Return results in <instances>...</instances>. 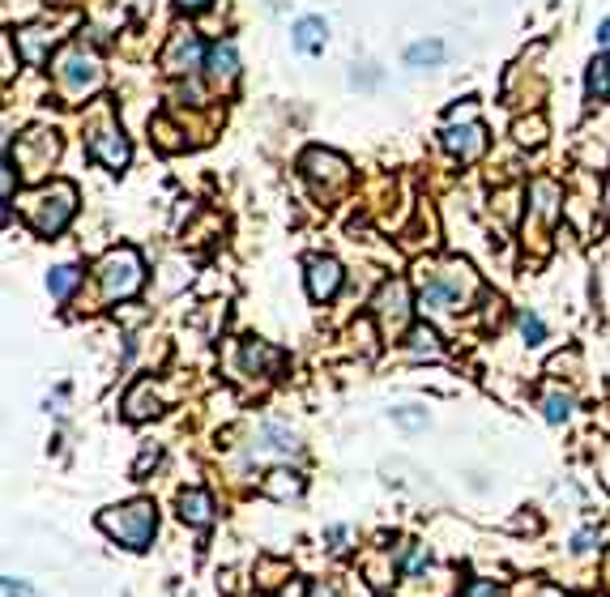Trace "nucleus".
Here are the masks:
<instances>
[{"label":"nucleus","mask_w":610,"mask_h":597,"mask_svg":"<svg viewBox=\"0 0 610 597\" xmlns=\"http://www.w3.org/2000/svg\"><path fill=\"white\" fill-rule=\"evenodd\" d=\"M478 295V278L465 261H436L423 273V295H419V308L431 316H453L465 312Z\"/></svg>","instance_id":"nucleus-1"},{"label":"nucleus","mask_w":610,"mask_h":597,"mask_svg":"<svg viewBox=\"0 0 610 597\" xmlns=\"http://www.w3.org/2000/svg\"><path fill=\"white\" fill-rule=\"evenodd\" d=\"M52 86H56V94L69 107H82L90 94L103 90V64H99V56L86 52L82 43L56 52V60H52Z\"/></svg>","instance_id":"nucleus-2"},{"label":"nucleus","mask_w":610,"mask_h":597,"mask_svg":"<svg viewBox=\"0 0 610 597\" xmlns=\"http://www.w3.org/2000/svg\"><path fill=\"white\" fill-rule=\"evenodd\" d=\"M22 214H26V227L30 231L43 235V239H52V235H60L64 227H69L73 214H77V188L69 180L43 184V188H35L22 201Z\"/></svg>","instance_id":"nucleus-3"},{"label":"nucleus","mask_w":610,"mask_h":597,"mask_svg":"<svg viewBox=\"0 0 610 597\" xmlns=\"http://www.w3.org/2000/svg\"><path fill=\"white\" fill-rule=\"evenodd\" d=\"M86 150H90L94 163H103L107 171H124L128 158H133L124 128L116 120V107H111L107 99L94 103V111L86 116Z\"/></svg>","instance_id":"nucleus-4"},{"label":"nucleus","mask_w":610,"mask_h":597,"mask_svg":"<svg viewBox=\"0 0 610 597\" xmlns=\"http://www.w3.org/2000/svg\"><path fill=\"white\" fill-rule=\"evenodd\" d=\"M103 534H111L116 542H124L128 551H146L154 529H158V512L150 499H133V504H120V508H107L99 516Z\"/></svg>","instance_id":"nucleus-5"},{"label":"nucleus","mask_w":610,"mask_h":597,"mask_svg":"<svg viewBox=\"0 0 610 597\" xmlns=\"http://www.w3.org/2000/svg\"><path fill=\"white\" fill-rule=\"evenodd\" d=\"M94 278H99V290L107 303H120V299H133L141 282H146V265H141V252L137 248H111L99 269H94Z\"/></svg>","instance_id":"nucleus-6"},{"label":"nucleus","mask_w":610,"mask_h":597,"mask_svg":"<svg viewBox=\"0 0 610 597\" xmlns=\"http://www.w3.org/2000/svg\"><path fill=\"white\" fill-rule=\"evenodd\" d=\"M5 154L18 163V171L26 175V180H43V175L52 171V163L60 158V133L56 128H47V124H35V128H26L13 145H5Z\"/></svg>","instance_id":"nucleus-7"},{"label":"nucleus","mask_w":610,"mask_h":597,"mask_svg":"<svg viewBox=\"0 0 610 597\" xmlns=\"http://www.w3.org/2000/svg\"><path fill=\"white\" fill-rule=\"evenodd\" d=\"M525 244L534 239V244H547V235L555 231L559 214H564V188L547 175H538L534 184H529V197H525Z\"/></svg>","instance_id":"nucleus-8"},{"label":"nucleus","mask_w":610,"mask_h":597,"mask_svg":"<svg viewBox=\"0 0 610 597\" xmlns=\"http://www.w3.org/2000/svg\"><path fill=\"white\" fill-rule=\"evenodd\" d=\"M299 171L308 175L316 188H325V197H333V192H342L350 184V163L333 150H308L299 158Z\"/></svg>","instance_id":"nucleus-9"},{"label":"nucleus","mask_w":610,"mask_h":597,"mask_svg":"<svg viewBox=\"0 0 610 597\" xmlns=\"http://www.w3.org/2000/svg\"><path fill=\"white\" fill-rule=\"evenodd\" d=\"M440 145L448 154L457 158V163H478V158L487 154V145H491V137H487V124H478V120H453L440 133Z\"/></svg>","instance_id":"nucleus-10"},{"label":"nucleus","mask_w":610,"mask_h":597,"mask_svg":"<svg viewBox=\"0 0 610 597\" xmlns=\"http://www.w3.org/2000/svg\"><path fill=\"white\" fill-rule=\"evenodd\" d=\"M205 56H210V47L192 35V30H175L171 43H167V52H163V69L171 77L197 73V69H205Z\"/></svg>","instance_id":"nucleus-11"},{"label":"nucleus","mask_w":610,"mask_h":597,"mask_svg":"<svg viewBox=\"0 0 610 597\" xmlns=\"http://www.w3.org/2000/svg\"><path fill=\"white\" fill-rule=\"evenodd\" d=\"M299 453V435L286 427V423H261L248 444V457L252 461H265V457H295Z\"/></svg>","instance_id":"nucleus-12"},{"label":"nucleus","mask_w":610,"mask_h":597,"mask_svg":"<svg viewBox=\"0 0 610 597\" xmlns=\"http://www.w3.org/2000/svg\"><path fill=\"white\" fill-rule=\"evenodd\" d=\"M342 265L333 261V256H312L308 261V295L316 299V303H329L337 290H342Z\"/></svg>","instance_id":"nucleus-13"},{"label":"nucleus","mask_w":610,"mask_h":597,"mask_svg":"<svg viewBox=\"0 0 610 597\" xmlns=\"http://www.w3.org/2000/svg\"><path fill=\"white\" fill-rule=\"evenodd\" d=\"M239 371H244V376H278L282 371V350L248 337V342L239 346Z\"/></svg>","instance_id":"nucleus-14"},{"label":"nucleus","mask_w":610,"mask_h":597,"mask_svg":"<svg viewBox=\"0 0 610 597\" xmlns=\"http://www.w3.org/2000/svg\"><path fill=\"white\" fill-rule=\"evenodd\" d=\"M205 73H210V82L214 86H235V77H239V47L231 39H218L210 43V56H205Z\"/></svg>","instance_id":"nucleus-15"},{"label":"nucleus","mask_w":610,"mask_h":597,"mask_svg":"<svg viewBox=\"0 0 610 597\" xmlns=\"http://www.w3.org/2000/svg\"><path fill=\"white\" fill-rule=\"evenodd\" d=\"M13 39H18V47H22V56L30 60V64H43V60H52V47H56V30H52V22H35V26H22V30H13Z\"/></svg>","instance_id":"nucleus-16"},{"label":"nucleus","mask_w":610,"mask_h":597,"mask_svg":"<svg viewBox=\"0 0 610 597\" xmlns=\"http://www.w3.org/2000/svg\"><path fill=\"white\" fill-rule=\"evenodd\" d=\"M372 308H376V316L384 320V325L401 329V320H406V312H410V286L406 282H384Z\"/></svg>","instance_id":"nucleus-17"},{"label":"nucleus","mask_w":610,"mask_h":597,"mask_svg":"<svg viewBox=\"0 0 610 597\" xmlns=\"http://www.w3.org/2000/svg\"><path fill=\"white\" fill-rule=\"evenodd\" d=\"M291 39H295V52H303V56H320L325 52V43H329V22L325 18H299L295 22V30H291Z\"/></svg>","instance_id":"nucleus-18"},{"label":"nucleus","mask_w":610,"mask_h":597,"mask_svg":"<svg viewBox=\"0 0 610 597\" xmlns=\"http://www.w3.org/2000/svg\"><path fill=\"white\" fill-rule=\"evenodd\" d=\"M158 414V389H154V380H137L133 389H128L124 397V418L128 423H146V418Z\"/></svg>","instance_id":"nucleus-19"},{"label":"nucleus","mask_w":610,"mask_h":597,"mask_svg":"<svg viewBox=\"0 0 610 597\" xmlns=\"http://www.w3.org/2000/svg\"><path fill=\"white\" fill-rule=\"evenodd\" d=\"M180 516L188 525H197V529H205L214 521V499L205 495V491H184L180 495Z\"/></svg>","instance_id":"nucleus-20"},{"label":"nucleus","mask_w":610,"mask_h":597,"mask_svg":"<svg viewBox=\"0 0 610 597\" xmlns=\"http://www.w3.org/2000/svg\"><path fill=\"white\" fill-rule=\"evenodd\" d=\"M406 354H414V359H436L440 354V337L431 325H414L406 333Z\"/></svg>","instance_id":"nucleus-21"},{"label":"nucleus","mask_w":610,"mask_h":597,"mask_svg":"<svg viewBox=\"0 0 610 597\" xmlns=\"http://www.w3.org/2000/svg\"><path fill=\"white\" fill-rule=\"evenodd\" d=\"M585 94L593 103L610 94V56H593L589 60V73H585Z\"/></svg>","instance_id":"nucleus-22"},{"label":"nucleus","mask_w":610,"mask_h":597,"mask_svg":"<svg viewBox=\"0 0 610 597\" xmlns=\"http://www.w3.org/2000/svg\"><path fill=\"white\" fill-rule=\"evenodd\" d=\"M440 60H444V43L440 39H423V43L406 47V64H410V69H436Z\"/></svg>","instance_id":"nucleus-23"},{"label":"nucleus","mask_w":610,"mask_h":597,"mask_svg":"<svg viewBox=\"0 0 610 597\" xmlns=\"http://www.w3.org/2000/svg\"><path fill=\"white\" fill-rule=\"evenodd\" d=\"M77 286H82V269L77 265H60V269L47 273V290H52V299H69Z\"/></svg>","instance_id":"nucleus-24"},{"label":"nucleus","mask_w":610,"mask_h":597,"mask_svg":"<svg viewBox=\"0 0 610 597\" xmlns=\"http://www.w3.org/2000/svg\"><path fill=\"white\" fill-rule=\"evenodd\" d=\"M303 491V478L299 474H286V470H274L265 478V495L269 499H295Z\"/></svg>","instance_id":"nucleus-25"},{"label":"nucleus","mask_w":610,"mask_h":597,"mask_svg":"<svg viewBox=\"0 0 610 597\" xmlns=\"http://www.w3.org/2000/svg\"><path fill=\"white\" fill-rule=\"evenodd\" d=\"M512 137H517V145H529V150H534V145L547 141V120H542V116L517 120V124H512Z\"/></svg>","instance_id":"nucleus-26"},{"label":"nucleus","mask_w":610,"mask_h":597,"mask_svg":"<svg viewBox=\"0 0 610 597\" xmlns=\"http://www.w3.org/2000/svg\"><path fill=\"white\" fill-rule=\"evenodd\" d=\"M542 414H547V423H568L572 418V397L568 393H547L542 397Z\"/></svg>","instance_id":"nucleus-27"},{"label":"nucleus","mask_w":610,"mask_h":597,"mask_svg":"<svg viewBox=\"0 0 610 597\" xmlns=\"http://www.w3.org/2000/svg\"><path fill=\"white\" fill-rule=\"evenodd\" d=\"M521 337H525L529 346H542V342H547V325H542L534 312H521Z\"/></svg>","instance_id":"nucleus-28"},{"label":"nucleus","mask_w":610,"mask_h":597,"mask_svg":"<svg viewBox=\"0 0 610 597\" xmlns=\"http://www.w3.org/2000/svg\"><path fill=\"white\" fill-rule=\"evenodd\" d=\"M393 418H397V423L406 427V431H423V427H427V414H419L414 406H401V410H393Z\"/></svg>","instance_id":"nucleus-29"},{"label":"nucleus","mask_w":610,"mask_h":597,"mask_svg":"<svg viewBox=\"0 0 610 597\" xmlns=\"http://www.w3.org/2000/svg\"><path fill=\"white\" fill-rule=\"evenodd\" d=\"M325 538H329V551H337V555H342V551H346V538H350V529H346V525H333Z\"/></svg>","instance_id":"nucleus-30"},{"label":"nucleus","mask_w":610,"mask_h":597,"mask_svg":"<svg viewBox=\"0 0 610 597\" xmlns=\"http://www.w3.org/2000/svg\"><path fill=\"white\" fill-rule=\"evenodd\" d=\"M5 597H35V589H30L26 580H18V576H5Z\"/></svg>","instance_id":"nucleus-31"},{"label":"nucleus","mask_w":610,"mask_h":597,"mask_svg":"<svg viewBox=\"0 0 610 597\" xmlns=\"http://www.w3.org/2000/svg\"><path fill=\"white\" fill-rule=\"evenodd\" d=\"M423 563H427V551H423V546H414V551H406V555H401V568H406V572L423 568Z\"/></svg>","instance_id":"nucleus-32"},{"label":"nucleus","mask_w":610,"mask_h":597,"mask_svg":"<svg viewBox=\"0 0 610 597\" xmlns=\"http://www.w3.org/2000/svg\"><path fill=\"white\" fill-rule=\"evenodd\" d=\"M593 542H598V534H593V529H581V534L572 538V551L585 555V551H593Z\"/></svg>","instance_id":"nucleus-33"},{"label":"nucleus","mask_w":610,"mask_h":597,"mask_svg":"<svg viewBox=\"0 0 610 597\" xmlns=\"http://www.w3.org/2000/svg\"><path fill=\"white\" fill-rule=\"evenodd\" d=\"M465 597H500V589H495L491 580H483V585H470V589H465Z\"/></svg>","instance_id":"nucleus-34"},{"label":"nucleus","mask_w":610,"mask_h":597,"mask_svg":"<svg viewBox=\"0 0 610 597\" xmlns=\"http://www.w3.org/2000/svg\"><path fill=\"white\" fill-rule=\"evenodd\" d=\"M13 35H5V43H0V52H5V77H13Z\"/></svg>","instance_id":"nucleus-35"},{"label":"nucleus","mask_w":610,"mask_h":597,"mask_svg":"<svg viewBox=\"0 0 610 597\" xmlns=\"http://www.w3.org/2000/svg\"><path fill=\"white\" fill-rule=\"evenodd\" d=\"M175 9L180 13H201V9H210V0H175Z\"/></svg>","instance_id":"nucleus-36"},{"label":"nucleus","mask_w":610,"mask_h":597,"mask_svg":"<svg viewBox=\"0 0 610 597\" xmlns=\"http://www.w3.org/2000/svg\"><path fill=\"white\" fill-rule=\"evenodd\" d=\"M312 597H342V589H337V585H325V580H320V585H312Z\"/></svg>","instance_id":"nucleus-37"},{"label":"nucleus","mask_w":610,"mask_h":597,"mask_svg":"<svg viewBox=\"0 0 610 597\" xmlns=\"http://www.w3.org/2000/svg\"><path fill=\"white\" fill-rule=\"evenodd\" d=\"M154 461H158V448H150V453H146V457H141V461H137V470H133V474L141 478V474H146V470H150V465H154Z\"/></svg>","instance_id":"nucleus-38"},{"label":"nucleus","mask_w":610,"mask_h":597,"mask_svg":"<svg viewBox=\"0 0 610 597\" xmlns=\"http://www.w3.org/2000/svg\"><path fill=\"white\" fill-rule=\"evenodd\" d=\"M598 43H602V47H610V18L598 26Z\"/></svg>","instance_id":"nucleus-39"},{"label":"nucleus","mask_w":610,"mask_h":597,"mask_svg":"<svg viewBox=\"0 0 610 597\" xmlns=\"http://www.w3.org/2000/svg\"><path fill=\"white\" fill-rule=\"evenodd\" d=\"M542 597H564V593H555V589H542Z\"/></svg>","instance_id":"nucleus-40"}]
</instances>
